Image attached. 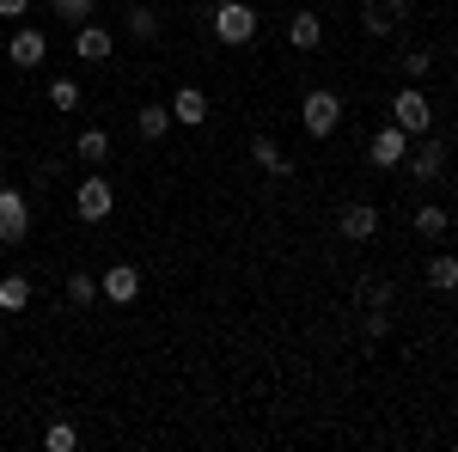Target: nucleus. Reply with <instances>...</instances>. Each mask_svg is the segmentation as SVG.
Wrapping results in <instances>:
<instances>
[{
    "instance_id": "obj_1",
    "label": "nucleus",
    "mask_w": 458,
    "mask_h": 452,
    "mask_svg": "<svg viewBox=\"0 0 458 452\" xmlns=\"http://www.w3.org/2000/svg\"><path fill=\"white\" fill-rule=\"evenodd\" d=\"M300 123H306V135L324 141V135H336V123H343V98L336 92H306V105H300Z\"/></svg>"
},
{
    "instance_id": "obj_2",
    "label": "nucleus",
    "mask_w": 458,
    "mask_h": 452,
    "mask_svg": "<svg viewBox=\"0 0 458 452\" xmlns=\"http://www.w3.org/2000/svg\"><path fill=\"white\" fill-rule=\"evenodd\" d=\"M214 37H220V43H250V37H257V13H250V0H220V13H214Z\"/></svg>"
},
{
    "instance_id": "obj_3",
    "label": "nucleus",
    "mask_w": 458,
    "mask_h": 452,
    "mask_svg": "<svg viewBox=\"0 0 458 452\" xmlns=\"http://www.w3.org/2000/svg\"><path fill=\"white\" fill-rule=\"evenodd\" d=\"M391 123H397L403 135H428V123H434V105H428L422 92L410 86V92H397V98H391Z\"/></svg>"
},
{
    "instance_id": "obj_4",
    "label": "nucleus",
    "mask_w": 458,
    "mask_h": 452,
    "mask_svg": "<svg viewBox=\"0 0 458 452\" xmlns=\"http://www.w3.org/2000/svg\"><path fill=\"white\" fill-rule=\"evenodd\" d=\"M110 209H116V196H110V183H105V177H86V183L73 190V214H80L86 226H98V220H105Z\"/></svg>"
},
{
    "instance_id": "obj_5",
    "label": "nucleus",
    "mask_w": 458,
    "mask_h": 452,
    "mask_svg": "<svg viewBox=\"0 0 458 452\" xmlns=\"http://www.w3.org/2000/svg\"><path fill=\"white\" fill-rule=\"evenodd\" d=\"M25 226H31L25 196H19L13 183H0V244H19V239H25Z\"/></svg>"
},
{
    "instance_id": "obj_6",
    "label": "nucleus",
    "mask_w": 458,
    "mask_h": 452,
    "mask_svg": "<svg viewBox=\"0 0 458 452\" xmlns=\"http://www.w3.org/2000/svg\"><path fill=\"white\" fill-rule=\"evenodd\" d=\"M367 159H373V166H403V159H410V135H403V129H397V123H386V129H379V135L367 141Z\"/></svg>"
},
{
    "instance_id": "obj_7",
    "label": "nucleus",
    "mask_w": 458,
    "mask_h": 452,
    "mask_svg": "<svg viewBox=\"0 0 458 452\" xmlns=\"http://www.w3.org/2000/svg\"><path fill=\"white\" fill-rule=\"evenodd\" d=\"M98 294H105L110 306H129V300L141 294V269H135V263H116V269H105V281H98Z\"/></svg>"
},
{
    "instance_id": "obj_8",
    "label": "nucleus",
    "mask_w": 458,
    "mask_h": 452,
    "mask_svg": "<svg viewBox=\"0 0 458 452\" xmlns=\"http://www.w3.org/2000/svg\"><path fill=\"white\" fill-rule=\"evenodd\" d=\"M336 226H343V239L367 244L373 233H379V209H373V202H349V209L336 214Z\"/></svg>"
},
{
    "instance_id": "obj_9",
    "label": "nucleus",
    "mask_w": 458,
    "mask_h": 452,
    "mask_svg": "<svg viewBox=\"0 0 458 452\" xmlns=\"http://www.w3.org/2000/svg\"><path fill=\"white\" fill-rule=\"evenodd\" d=\"M172 123H183V129H202V123H208V98H202L196 86H177V92H172Z\"/></svg>"
},
{
    "instance_id": "obj_10",
    "label": "nucleus",
    "mask_w": 458,
    "mask_h": 452,
    "mask_svg": "<svg viewBox=\"0 0 458 452\" xmlns=\"http://www.w3.org/2000/svg\"><path fill=\"white\" fill-rule=\"evenodd\" d=\"M73 49H80V62H110L116 37H110L105 25H80V31H73Z\"/></svg>"
},
{
    "instance_id": "obj_11",
    "label": "nucleus",
    "mask_w": 458,
    "mask_h": 452,
    "mask_svg": "<svg viewBox=\"0 0 458 452\" xmlns=\"http://www.w3.org/2000/svg\"><path fill=\"white\" fill-rule=\"evenodd\" d=\"M6 55H13V68H43L49 62V43H43V31H19Z\"/></svg>"
},
{
    "instance_id": "obj_12",
    "label": "nucleus",
    "mask_w": 458,
    "mask_h": 452,
    "mask_svg": "<svg viewBox=\"0 0 458 452\" xmlns=\"http://www.w3.org/2000/svg\"><path fill=\"white\" fill-rule=\"evenodd\" d=\"M287 43H293V49H318V43H324V19H318V13H293V19H287Z\"/></svg>"
},
{
    "instance_id": "obj_13",
    "label": "nucleus",
    "mask_w": 458,
    "mask_h": 452,
    "mask_svg": "<svg viewBox=\"0 0 458 452\" xmlns=\"http://www.w3.org/2000/svg\"><path fill=\"white\" fill-rule=\"evenodd\" d=\"M440 172H446V153H440L434 141H422V147L410 153V177H416V183H434Z\"/></svg>"
},
{
    "instance_id": "obj_14",
    "label": "nucleus",
    "mask_w": 458,
    "mask_h": 452,
    "mask_svg": "<svg viewBox=\"0 0 458 452\" xmlns=\"http://www.w3.org/2000/svg\"><path fill=\"white\" fill-rule=\"evenodd\" d=\"M250 166H263L269 177H287V172H293V166H287V153H282V147H276L269 135H257V141H250Z\"/></svg>"
},
{
    "instance_id": "obj_15",
    "label": "nucleus",
    "mask_w": 458,
    "mask_h": 452,
    "mask_svg": "<svg viewBox=\"0 0 458 452\" xmlns=\"http://www.w3.org/2000/svg\"><path fill=\"white\" fill-rule=\"evenodd\" d=\"M31 306V281L25 276H0V312H25Z\"/></svg>"
},
{
    "instance_id": "obj_16",
    "label": "nucleus",
    "mask_w": 458,
    "mask_h": 452,
    "mask_svg": "<svg viewBox=\"0 0 458 452\" xmlns=\"http://www.w3.org/2000/svg\"><path fill=\"white\" fill-rule=\"evenodd\" d=\"M422 276H428V287H434V294H453V287H458V257H434Z\"/></svg>"
},
{
    "instance_id": "obj_17",
    "label": "nucleus",
    "mask_w": 458,
    "mask_h": 452,
    "mask_svg": "<svg viewBox=\"0 0 458 452\" xmlns=\"http://www.w3.org/2000/svg\"><path fill=\"white\" fill-rule=\"evenodd\" d=\"M135 129H141L147 141H159L165 129H172V105H141V116H135Z\"/></svg>"
},
{
    "instance_id": "obj_18",
    "label": "nucleus",
    "mask_w": 458,
    "mask_h": 452,
    "mask_svg": "<svg viewBox=\"0 0 458 452\" xmlns=\"http://www.w3.org/2000/svg\"><path fill=\"white\" fill-rule=\"evenodd\" d=\"M73 153H80V159H105V153H110V135H105V129H80Z\"/></svg>"
},
{
    "instance_id": "obj_19",
    "label": "nucleus",
    "mask_w": 458,
    "mask_h": 452,
    "mask_svg": "<svg viewBox=\"0 0 458 452\" xmlns=\"http://www.w3.org/2000/svg\"><path fill=\"white\" fill-rule=\"evenodd\" d=\"M129 37H159V13H153V6H129Z\"/></svg>"
},
{
    "instance_id": "obj_20",
    "label": "nucleus",
    "mask_w": 458,
    "mask_h": 452,
    "mask_svg": "<svg viewBox=\"0 0 458 452\" xmlns=\"http://www.w3.org/2000/svg\"><path fill=\"white\" fill-rule=\"evenodd\" d=\"M446 220H453V214H440L434 202H428V209H416V233H422V239H440V233H446Z\"/></svg>"
},
{
    "instance_id": "obj_21",
    "label": "nucleus",
    "mask_w": 458,
    "mask_h": 452,
    "mask_svg": "<svg viewBox=\"0 0 458 452\" xmlns=\"http://www.w3.org/2000/svg\"><path fill=\"white\" fill-rule=\"evenodd\" d=\"M49 13L68 19V25H86V19H92V0H49Z\"/></svg>"
},
{
    "instance_id": "obj_22",
    "label": "nucleus",
    "mask_w": 458,
    "mask_h": 452,
    "mask_svg": "<svg viewBox=\"0 0 458 452\" xmlns=\"http://www.w3.org/2000/svg\"><path fill=\"white\" fill-rule=\"evenodd\" d=\"M391 25H397V19H391V13H386V6H379V0H373V6L360 13V31H367V37H386Z\"/></svg>"
},
{
    "instance_id": "obj_23",
    "label": "nucleus",
    "mask_w": 458,
    "mask_h": 452,
    "mask_svg": "<svg viewBox=\"0 0 458 452\" xmlns=\"http://www.w3.org/2000/svg\"><path fill=\"white\" fill-rule=\"evenodd\" d=\"M43 447H49V452H73V447H80V434H73L68 422H49V434H43Z\"/></svg>"
},
{
    "instance_id": "obj_24",
    "label": "nucleus",
    "mask_w": 458,
    "mask_h": 452,
    "mask_svg": "<svg viewBox=\"0 0 458 452\" xmlns=\"http://www.w3.org/2000/svg\"><path fill=\"white\" fill-rule=\"evenodd\" d=\"M49 105L73 110V105H80V86H73V80H49Z\"/></svg>"
},
{
    "instance_id": "obj_25",
    "label": "nucleus",
    "mask_w": 458,
    "mask_h": 452,
    "mask_svg": "<svg viewBox=\"0 0 458 452\" xmlns=\"http://www.w3.org/2000/svg\"><path fill=\"white\" fill-rule=\"evenodd\" d=\"M68 300L73 306H92V300H98V281L92 276H68Z\"/></svg>"
},
{
    "instance_id": "obj_26",
    "label": "nucleus",
    "mask_w": 458,
    "mask_h": 452,
    "mask_svg": "<svg viewBox=\"0 0 458 452\" xmlns=\"http://www.w3.org/2000/svg\"><path fill=\"white\" fill-rule=\"evenodd\" d=\"M403 73H410V80L434 73V55H428V49H410V55H403Z\"/></svg>"
},
{
    "instance_id": "obj_27",
    "label": "nucleus",
    "mask_w": 458,
    "mask_h": 452,
    "mask_svg": "<svg viewBox=\"0 0 458 452\" xmlns=\"http://www.w3.org/2000/svg\"><path fill=\"white\" fill-rule=\"evenodd\" d=\"M25 6L31 0H0V19H25Z\"/></svg>"
},
{
    "instance_id": "obj_28",
    "label": "nucleus",
    "mask_w": 458,
    "mask_h": 452,
    "mask_svg": "<svg viewBox=\"0 0 458 452\" xmlns=\"http://www.w3.org/2000/svg\"><path fill=\"white\" fill-rule=\"evenodd\" d=\"M379 6H386L391 19H410V6H416V0H379Z\"/></svg>"
}]
</instances>
